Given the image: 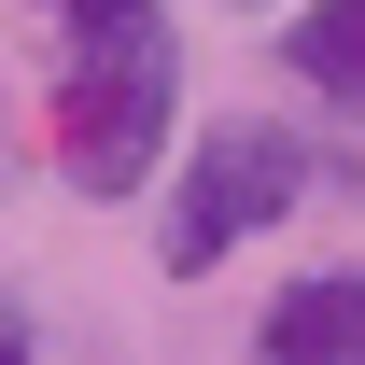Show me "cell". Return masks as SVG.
<instances>
[{
    "mask_svg": "<svg viewBox=\"0 0 365 365\" xmlns=\"http://www.w3.org/2000/svg\"><path fill=\"white\" fill-rule=\"evenodd\" d=\"M169 155H182V29L155 0L71 29V71H56V169H71V197L127 211V197L169 182Z\"/></svg>",
    "mask_w": 365,
    "mask_h": 365,
    "instance_id": "obj_1",
    "label": "cell"
},
{
    "mask_svg": "<svg viewBox=\"0 0 365 365\" xmlns=\"http://www.w3.org/2000/svg\"><path fill=\"white\" fill-rule=\"evenodd\" d=\"M309 182H323L309 127H281V113H211V127L169 155V182H155V267L211 281L225 253H253L267 225H295Z\"/></svg>",
    "mask_w": 365,
    "mask_h": 365,
    "instance_id": "obj_2",
    "label": "cell"
},
{
    "mask_svg": "<svg viewBox=\"0 0 365 365\" xmlns=\"http://www.w3.org/2000/svg\"><path fill=\"white\" fill-rule=\"evenodd\" d=\"M253 365H365V267L281 281L267 323H253Z\"/></svg>",
    "mask_w": 365,
    "mask_h": 365,
    "instance_id": "obj_3",
    "label": "cell"
},
{
    "mask_svg": "<svg viewBox=\"0 0 365 365\" xmlns=\"http://www.w3.org/2000/svg\"><path fill=\"white\" fill-rule=\"evenodd\" d=\"M281 71H295L323 113H365V0H295V14H281Z\"/></svg>",
    "mask_w": 365,
    "mask_h": 365,
    "instance_id": "obj_4",
    "label": "cell"
},
{
    "mask_svg": "<svg viewBox=\"0 0 365 365\" xmlns=\"http://www.w3.org/2000/svg\"><path fill=\"white\" fill-rule=\"evenodd\" d=\"M56 29H98V14H140V0H43Z\"/></svg>",
    "mask_w": 365,
    "mask_h": 365,
    "instance_id": "obj_5",
    "label": "cell"
},
{
    "mask_svg": "<svg viewBox=\"0 0 365 365\" xmlns=\"http://www.w3.org/2000/svg\"><path fill=\"white\" fill-rule=\"evenodd\" d=\"M0 365H43V351H29V323H14V309H0Z\"/></svg>",
    "mask_w": 365,
    "mask_h": 365,
    "instance_id": "obj_6",
    "label": "cell"
},
{
    "mask_svg": "<svg viewBox=\"0 0 365 365\" xmlns=\"http://www.w3.org/2000/svg\"><path fill=\"white\" fill-rule=\"evenodd\" d=\"M211 14H295V0H211Z\"/></svg>",
    "mask_w": 365,
    "mask_h": 365,
    "instance_id": "obj_7",
    "label": "cell"
}]
</instances>
